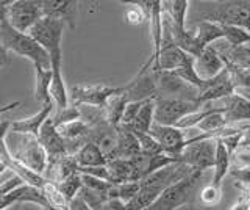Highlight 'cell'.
Here are the masks:
<instances>
[{"label": "cell", "instance_id": "cell-1", "mask_svg": "<svg viewBox=\"0 0 250 210\" xmlns=\"http://www.w3.org/2000/svg\"><path fill=\"white\" fill-rule=\"evenodd\" d=\"M0 50H2V61L6 63L8 52L23 57L33 63V68L52 69V60L41 44H38L28 33L18 32L11 27L5 16L0 14Z\"/></svg>", "mask_w": 250, "mask_h": 210}, {"label": "cell", "instance_id": "cell-2", "mask_svg": "<svg viewBox=\"0 0 250 210\" xmlns=\"http://www.w3.org/2000/svg\"><path fill=\"white\" fill-rule=\"evenodd\" d=\"M0 14L18 32L28 33L44 18L42 0H8L0 2Z\"/></svg>", "mask_w": 250, "mask_h": 210}, {"label": "cell", "instance_id": "cell-3", "mask_svg": "<svg viewBox=\"0 0 250 210\" xmlns=\"http://www.w3.org/2000/svg\"><path fill=\"white\" fill-rule=\"evenodd\" d=\"M203 174L205 173H202V171H192L191 174H188L180 182L169 187L160 196V199L146 210H178L191 204V202H194L195 191H197Z\"/></svg>", "mask_w": 250, "mask_h": 210}, {"label": "cell", "instance_id": "cell-4", "mask_svg": "<svg viewBox=\"0 0 250 210\" xmlns=\"http://www.w3.org/2000/svg\"><path fill=\"white\" fill-rule=\"evenodd\" d=\"M216 147L217 140L205 138V140H188V144L180 154V162L189 166L192 171H205L214 168L216 160Z\"/></svg>", "mask_w": 250, "mask_h": 210}, {"label": "cell", "instance_id": "cell-5", "mask_svg": "<svg viewBox=\"0 0 250 210\" xmlns=\"http://www.w3.org/2000/svg\"><path fill=\"white\" fill-rule=\"evenodd\" d=\"M202 19L217 22L221 25L242 27L250 32V2H246V0L221 2L213 11L203 14Z\"/></svg>", "mask_w": 250, "mask_h": 210}, {"label": "cell", "instance_id": "cell-6", "mask_svg": "<svg viewBox=\"0 0 250 210\" xmlns=\"http://www.w3.org/2000/svg\"><path fill=\"white\" fill-rule=\"evenodd\" d=\"M202 110V105L186 99H164L155 100V122L161 126H177L188 115Z\"/></svg>", "mask_w": 250, "mask_h": 210}, {"label": "cell", "instance_id": "cell-7", "mask_svg": "<svg viewBox=\"0 0 250 210\" xmlns=\"http://www.w3.org/2000/svg\"><path fill=\"white\" fill-rule=\"evenodd\" d=\"M155 79H156L158 97L186 99V100L199 102L200 90H197L189 83H186L183 79H180L175 72H166V71L155 72Z\"/></svg>", "mask_w": 250, "mask_h": 210}, {"label": "cell", "instance_id": "cell-8", "mask_svg": "<svg viewBox=\"0 0 250 210\" xmlns=\"http://www.w3.org/2000/svg\"><path fill=\"white\" fill-rule=\"evenodd\" d=\"M124 96L128 102H146V100L158 99V90H156L155 72L148 63L139 69L138 74L124 87Z\"/></svg>", "mask_w": 250, "mask_h": 210}, {"label": "cell", "instance_id": "cell-9", "mask_svg": "<svg viewBox=\"0 0 250 210\" xmlns=\"http://www.w3.org/2000/svg\"><path fill=\"white\" fill-rule=\"evenodd\" d=\"M124 93V87L108 85H75L70 88V102L74 105L105 107L113 96Z\"/></svg>", "mask_w": 250, "mask_h": 210}, {"label": "cell", "instance_id": "cell-10", "mask_svg": "<svg viewBox=\"0 0 250 210\" xmlns=\"http://www.w3.org/2000/svg\"><path fill=\"white\" fill-rule=\"evenodd\" d=\"M22 144L18 151H10V154L16 160L22 162L23 165L33 169L38 174H45L47 168H49V154L44 149V146L39 143L36 137L22 135ZM6 140V138H5Z\"/></svg>", "mask_w": 250, "mask_h": 210}, {"label": "cell", "instance_id": "cell-11", "mask_svg": "<svg viewBox=\"0 0 250 210\" xmlns=\"http://www.w3.org/2000/svg\"><path fill=\"white\" fill-rule=\"evenodd\" d=\"M64 28H66L64 22L53 19V18H42L30 30L28 35L33 38L38 44H41L42 47L49 52V55H52L55 52H62L61 41H62Z\"/></svg>", "mask_w": 250, "mask_h": 210}, {"label": "cell", "instance_id": "cell-12", "mask_svg": "<svg viewBox=\"0 0 250 210\" xmlns=\"http://www.w3.org/2000/svg\"><path fill=\"white\" fill-rule=\"evenodd\" d=\"M148 134L161 144L164 152L169 155H175V157H180V154L183 152L188 144L186 132L175 126H161V124L155 122Z\"/></svg>", "mask_w": 250, "mask_h": 210}, {"label": "cell", "instance_id": "cell-13", "mask_svg": "<svg viewBox=\"0 0 250 210\" xmlns=\"http://www.w3.org/2000/svg\"><path fill=\"white\" fill-rule=\"evenodd\" d=\"M88 141L96 144L106 155L108 162L116 160L117 144H119V129L111 126L109 122L97 124V126L89 127Z\"/></svg>", "mask_w": 250, "mask_h": 210}, {"label": "cell", "instance_id": "cell-14", "mask_svg": "<svg viewBox=\"0 0 250 210\" xmlns=\"http://www.w3.org/2000/svg\"><path fill=\"white\" fill-rule=\"evenodd\" d=\"M38 140H39V143L44 146L47 154H49V163H57L61 159H64L66 155H69L64 138L60 135L58 127L53 124L52 118L42 126Z\"/></svg>", "mask_w": 250, "mask_h": 210}, {"label": "cell", "instance_id": "cell-15", "mask_svg": "<svg viewBox=\"0 0 250 210\" xmlns=\"http://www.w3.org/2000/svg\"><path fill=\"white\" fill-rule=\"evenodd\" d=\"M57 110V105L55 102H49L41 107V110L38 113L28 116V118L18 119V121H11V127L10 130L13 134L18 135H28V137H39V132H41L42 126L52 118L53 112Z\"/></svg>", "mask_w": 250, "mask_h": 210}, {"label": "cell", "instance_id": "cell-16", "mask_svg": "<svg viewBox=\"0 0 250 210\" xmlns=\"http://www.w3.org/2000/svg\"><path fill=\"white\" fill-rule=\"evenodd\" d=\"M221 102L222 105L216 108H219V110L222 112L229 126H239L242 122L250 124V100L249 99L234 93V94L222 99Z\"/></svg>", "mask_w": 250, "mask_h": 210}, {"label": "cell", "instance_id": "cell-17", "mask_svg": "<svg viewBox=\"0 0 250 210\" xmlns=\"http://www.w3.org/2000/svg\"><path fill=\"white\" fill-rule=\"evenodd\" d=\"M234 94V83L231 80V75L229 69H225L222 74H219L216 79L209 80L207 88L200 91L199 96V104L203 107L207 104H213L217 100H222Z\"/></svg>", "mask_w": 250, "mask_h": 210}, {"label": "cell", "instance_id": "cell-18", "mask_svg": "<svg viewBox=\"0 0 250 210\" xmlns=\"http://www.w3.org/2000/svg\"><path fill=\"white\" fill-rule=\"evenodd\" d=\"M227 69V63L214 46H209L195 58V71L202 80H213Z\"/></svg>", "mask_w": 250, "mask_h": 210}, {"label": "cell", "instance_id": "cell-19", "mask_svg": "<svg viewBox=\"0 0 250 210\" xmlns=\"http://www.w3.org/2000/svg\"><path fill=\"white\" fill-rule=\"evenodd\" d=\"M44 18H53L74 30L78 11V2L75 0H42Z\"/></svg>", "mask_w": 250, "mask_h": 210}, {"label": "cell", "instance_id": "cell-20", "mask_svg": "<svg viewBox=\"0 0 250 210\" xmlns=\"http://www.w3.org/2000/svg\"><path fill=\"white\" fill-rule=\"evenodd\" d=\"M194 33H195V40H197L202 50H205L207 47H209V46L222 41L225 38L224 28L221 24H217V22H211V21H205V19H200L197 22Z\"/></svg>", "mask_w": 250, "mask_h": 210}, {"label": "cell", "instance_id": "cell-21", "mask_svg": "<svg viewBox=\"0 0 250 210\" xmlns=\"http://www.w3.org/2000/svg\"><path fill=\"white\" fill-rule=\"evenodd\" d=\"M75 160L78 163L80 168H97V166H108V159L106 155L102 152L99 147L88 141L80 151H78L75 155Z\"/></svg>", "mask_w": 250, "mask_h": 210}, {"label": "cell", "instance_id": "cell-22", "mask_svg": "<svg viewBox=\"0 0 250 210\" xmlns=\"http://www.w3.org/2000/svg\"><path fill=\"white\" fill-rule=\"evenodd\" d=\"M230 168H231V154L229 152V149H227L221 140H217L216 160H214V168H213V181H211V184L222 187V181L225 179V176L230 174Z\"/></svg>", "mask_w": 250, "mask_h": 210}, {"label": "cell", "instance_id": "cell-23", "mask_svg": "<svg viewBox=\"0 0 250 210\" xmlns=\"http://www.w3.org/2000/svg\"><path fill=\"white\" fill-rule=\"evenodd\" d=\"M164 11V10H163ZM169 19V18H167ZM170 22V19H169ZM170 28H172V36H174V41L175 44L178 46L180 49H182L183 52H186L188 55H192L197 58L200 53L203 52L200 49V46L197 43V40H195V33L194 32H189L188 28H178L177 25H174L170 22Z\"/></svg>", "mask_w": 250, "mask_h": 210}, {"label": "cell", "instance_id": "cell-24", "mask_svg": "<svg viewBox=\"0 0 250 210\" xmlns=\"http://www.w3.org/2000/svg\"><path fill=\"white\" fill-rule=\"evenodd\" d=\"M153 124H155V100H147L143 105V108H141L135 122H131L130 126H119V127H124L128 132H131V134L138 135V134H148Z\"/></svg>", "mask_w": 250, "mask_h": 210}, {"label": "cell", "instance_id": "cell-25", "mask_svg": "<svg viewBox=\"0 0 250 210\" xmlns=\"http://www.w3.org/2000/svg\"><path fill=\"white\" fill-rule=\"evenodd\" d=\"M117 129H119V144H117L116 159H135L143 155L141 154L138 137L124 127H117Z\"/></svg>", "mask_w": 250, "mask_h": 210}, {"label": "cell", "instance_id": "cell-26", "mask_svg": "<svg viewBox=\"0 0 250 210\" xmlns=\"http://www.w3.org/2000/svg\"><path fill=\"white\" fill-rule=\"evenodd\" d=\"M52 69L35 68V99L39 104L53 102L50 97V85H52Z\"/></svg>", "mask_w": 250, "mask_h": 210}, {"label": "cell", "instance_id": "cell-27", "mask_svg": "<svg viewBox=\"0 0 250 210\" xmlns=\"http://www.w3.org/2000/svg\"><path fill=\"white\" fill-rule=\"evenodd\" d=\"M189 5L191 2L188 0H169V2H163V10L172 24L178 28H186V14Z\"/></svg>", "mask_w": 250, "mask_h": 210}, {"label": "cell", "instance_id": "cell-28", "mask_svg": "<svg viewBox=\"0 0 250 210\" xmlns=\"http://www.w3.org/2000/svg\"><path fill=\"white\" fill-rule=\"evenodd\" d=\"M127 104H128V100H127V97L124 96V93H121V94H117V96H113L106 102L105 110H106L108 121H109L111 126H114V127L121 126L124 113H125V108H127Z\"/></svg>", "mask_w": 250, "mask_h": 210}, {"label": "cell", "instance_id": "cell-29", "mask_svg": "<svg viewBox=\"0 0 250 210\" xmlns=\"http://www.w3.org/2000/svg\"><path fill=\"white\" fill-rule=\"evenodd\" d=\"M141 190V182H125V184H117L111 187V190L108 193L109 199H121L125 204H130V202L136 198V194Z\"/></svg>", "mask_w": 250, "mask_h": 210}, {"label": "cell", "instance_id": "cell-30", "mask_svg": "<svg viewBox=\"0 0 250 210\" xmlns=\"http://www.w3.org/2000/svg\"><path fill=\"white\" fill-rule=\"evenodd\" d=\"M125 22L130 25H141L148 21V2H133L128 3V8L125 11Z\"/></svg>", "mask_w": 250, "mask_h": 210}, {"label": "cell", "instance_id": "cell-31", "mask_svg": "<svg viewBox=\"0 0 250 210\" xmlns=\"http://www.w3.org/2000/svg\"><path fill=\"white\" fill-rule=\"evenodd\" d=\"M224 28V40L233 47H241V46H250V32L242 27L234 25H222Z\"/></svg>", "mask_w": 250, "mask_h": 210}, {"label": "cell", "instance_id": "cell-32", "mask_svg": "<svg viewBox=\"0 0 250 210\" xmlns=\"http://www.w3.org/2000/svg\"><path fill=\"white\" fill-rule=\"evenodd\" d=\"M199 198L202 206L205 207H216L222 201V187H217L214 184L205 185L199 193Z\"/></svg>", "mask_w": 250, "mask_h": 210}, {"label": "cell", "instance_id": "cell-33", "mask_svg": "<svg viewBox=\"0 0 250 210\" xmlns=\"http://www.w3.org/2000/svg\"><path fill=\"white\" fill-rule=\"evenodd\" d=\"M139 140V146H141V154L144 157H155V155H161L166 154L161 144L156 141V140L150 134H138L136 135Z\"/></svg>", "mask_w": 250, "mask_h": 210}, {"label": "cell", "instance_id": "cell-34", "mask_svg": "<svg viewBox=\"0 0 250 210\" xmlns=\"http://www.w3.org/2000/svg\"><path fill=\"white\" fill-rule=\"evenodd\" d=\"M60 190L64 193V196L69 199V202L72 201L74 198H77L78 194H80L82 188H83V182H82V176L80 174H75L72 177L66 179V181H62L58 184Z\"/></svg>", "mask_w": 250, "mask_h": 210}, {"label": "cell", "instance_id": "cell-35", "mask_svg": "<svg viewBox=\"0 0 250 210\" xmlns=\"http://www.w3.org/2000/svg\"><path fill=\"white\" fill-rule=\"evenodd\" d=\"M80 176H82L83 187H86V188H89V190H94V191L108 194L109 190H111V187H113L111 182L102 181V179H97V177H92V176H88V174H80Z\"/></svg>", "mask_w": 250, "mask_h": 210}, {"label": "cell", "instance_id": "cell-36", "mask_svg": "<svg viewBox=\"0 0 250 210\" xmlns=\"http://www.w3.org/2000/svg\"><path fill=\"white\" fill-rule=\"evenodd\" d=\"M27 185L25 182L22 181L19 176H16L14 173L8 177V179H2V182H0V196H5V194L11 193L14 190L21 188V187Z\"/></svg>", "mask_w": 250, "mask_h": 210}, {"label": "cell", "instance_id": "cell-37", "mask_svg": "<svg viewBox=\"0 0 250 210\" xmlns=\"http://www.w3.org/2000/svg\"><path fill=\"white\" fill-rule=\"evenodd\" d=\"M146 102H147V100H146ZM146 102H128L127 108H125V113H124L121 126H130L131 122H135V119L138 118V115L141 112V108H143V105Z\"/></svg>", "mask_w": 250, "mask_h": 210}, {"label": "cell", "instance_id": "cell-38", "mask_svg": "<svg viewBox=\"0 0 250 210\" xmlns=\"http://www.w3.org/2000/svg\"><path fill=\"white\" fill-rule=\"evenodd\" d=\"M102 210H128V207H127V204H125L124 201L113 198V199H108L105 202L104 207H102Z\"/></svg>", "mask_w": 250, "mask_h": 210}, {"label": "cell", "instance_id": "cell-39", "mask_svg": "<svg viewBox=\"0 0 250 210\" xmlns=\"http://www.w3.org/2000/svg\"><path fill=\"white\" fill-rule=\"evenodd\" d=\"M67 210H92V209L86 204L82 196H77V198H74L72 201L69 202V209Z\"/></svg>", "mask_w": 250, "mask_h": 210}, {"label": "cell", "instance_id": "cell-40", "mask_svg": "<svg viewBox=\"0 0 250 210\" xmlns=\"http://www.w3.org/2000/svg\"><path fill=\"white\" fill-rule=\"evenodd\" d=\"M239 149H250V124H246L244 129H242V137H241Z\"/></svg>", "mask_w": 250, "mask_h": 210}, {"label": "cell", "instance_id": "cell-41", "mask_svg": "<svg viewBox=\"0 0 250 210\" xmlns=\"http://www.w3.org/2000/svg\"><path fill=\"white\" fill-rule=\"evenodd\" d=\"M230 210H250V201L244 196V194H242L241 199L236 202V204H233L230 207Z\"/></svg>", "mask_w": 250, "mask_h": 210}, {"label": "cell", "instance_id": "cell-42", "mask_svg": "<svg viewBox=\"0 0 250 210\" xmlns=\"http://www.w3.org/2000/svg\"><path fill=\"white\" fill-rule=\"evenodd\" d=\"M178 210H214V207H197L194 204V202H191V204H188V206H185V207H182V209H178Z\"/></svg>", "mask_w": 250, "mask_h": 210}]
</instances>
